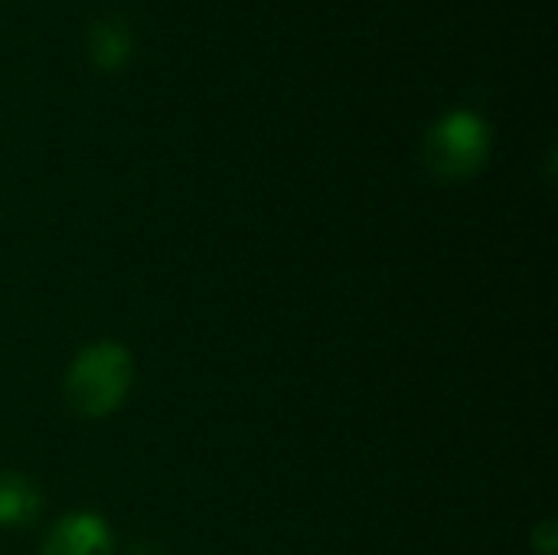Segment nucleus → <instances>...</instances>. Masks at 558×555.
I'll return each instance as SVG.
<instances>
[{
    "mask_svg": "<svg viewBox=\"0 0 558 555\" xmlns=\"http://www.w3.org/2000/svg\"><path fill=\"white\" fill-rule=\"evenodd\" d=\"M134 383V357L114 343V340H98L69 363L65 370V402L75 415L82 419H105L121 402L128 399Z\"/></svg>",
    "mask_w": 558,
    "mask_h": 555,
    "instance_id": "f257e3e1",
    "label": "nucleus"
},
{
    "mask_svg": "<svg viewBox=\"0 0 558 555\" xmlns=\"http://www.w3.org/2000/svg\"><path fill=\"white\" fill-rule=\"evenodd\" d=\"M533 546H536V553L556 555L558 530H556V523H553V520H546V523H539V527L533 530Z\"/></svg>",
    "mask_w": 558,
    "mask_h": 555,
    "instance_id": "423d86ee",
    "label": "nucleus"
},
{
    "mask_svg": "<svg viewBox=\"0 0 558 555\" xmlns=\"http://www.w3.org/2000/svg\"><path fill=\"white\" fill-rule=\"evenodd\" d=\"M128 555H167L163 546H154V543H141V546H134Z\"/></svg>",
    "mask_w": 558,
    "mask_h": 555,
    "instance_id": "0eeeda50",
    "label": "nucleus"
},
{
    "mask_svg": "<svg viewBox=\"0 0 558 555\" xmlns=\"http://www.w3.org/2000/svg\"><path fill=\"white\" fill-rule=\"evenodd\" d=\"M490 144H494L490 124L481 114L458 108V111L441 114L428 128L422 141V160L432 177L445 183H458L484 170L490 157Z\"/></svg>",
    "mask_w": 558,
    "mask_h": 555,
    "instance_id": "f03ea898",
    "label": "nucleus"
},
{
    "mask_svg": "<svg viewBox=\"0 0 558 555\" xmlns=\"http://www.w3.org/2000/svg\"><path fill=\"white\" fill-rule=\"evenodd\" d=\"M114 540L101 517L69 514L43 540V555H111Z\"/></svg>",
    "mask_w": 558,
    "mask_h": 555,
    "instance_id": "7ed1b4c3",
    "label": "nucleus"
},
{
    "mask_svg": "<svg viewBox=\"0 0 558 555\" xmlns=\"http://www.w3.org/2000/svg\"><path fill=\"white\" fill-rule=\"evenodd\" d=\"M43 514V494L26 474H0V523L3 527H29Z\"/></svg>",
    "mask_w": 558,
    "mask_h": 555,
    "instance_id": "39448f33",
    "label": "nucleus"
},
{
    "mask_svg": "<svg viewBox=\"0 0 558 555\" xmlns=\"http://www.w3.org/2000/svg\"><path fill=\"white\" fill-rule=\"evenodd\" d=\"M88 56L101 72H118L131 59V29L121 16H98L88 29Z\"/></svg>",
    "mask_w": 558,
    "mask_h": 555,
    "instance_id": "20e7f679",
    "label": "nucleus"
}]
</instances>
